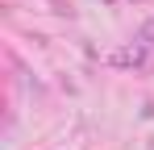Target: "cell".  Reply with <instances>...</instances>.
Returning <instances> with one entry per match:
<instances>
[{
    "instance_id": "6da1fadb",
    "label": "cell",
    "mask_w": 154,
    "mask_h": 150,
    "mask_svg": "<svg viewBox=\"0 0 154 150\" xmlns=\"http://www.w3.org/2000/svg\"><path fill=\"white\" fill-rule=\"evenodd\" d=\"M142 42H150V46H154V21H146V25H142Z\"/></svg>"
}]
</instances>
